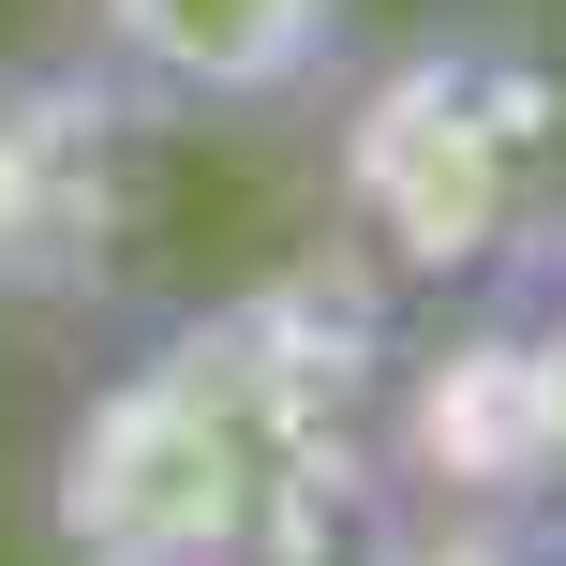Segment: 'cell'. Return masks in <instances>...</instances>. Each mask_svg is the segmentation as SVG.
<instances>
[{
    "label": "cell",
    "mask_w": 566,
    "mask_h": 566,
    "mask_svg": "<svg viewBox=\"0 0 566 566\" xmlns=\"http://www.w3.org/2000/svg\"><path fill=\"white\" fill-rule=\"evenodd\" d=\"M388 283L298 254L90 373L45 448L60 566H358L388 522Z\"/></svg>",
    "instance_id": "1"
},
{
    "label": "cell",
    "mask_w": 566,
    "mask_h": 566,
    "mask_svg": "<svg viewBox=\"0 0 566 566\" xmlns=\"http://www.w3.org/2000/svg\"><path fill=\"white\" fill-rule=\"evenodd\" d=\"M566 149V60L507 15L418 30L373 60L358 119H343V254L373 283H492L522 254V224L552 209Z\"/></svg>",
    "instance_id": "2"
},
{
    "label": "cell",
    "mask_w": 566,
    "mask_h": 566,
    "mask_svg": "<svg viewBox=\"0 0 566 566\" xmlns=\"http://www.w3.org/2000/svg\"><path fill=\"white\" fill-rule=\"evenodd\" d=\"M149 239V105L105 60H0V313H105Z\"/></svg>",
    "instance_id": "3"
},
{
    "label": "cell",
    "mask_w": 566,
    "mask_h": 566,
    "mask_svg": "<svg viewBox=\"0 0 566 566\" xmlns=\"http://www.w3.org/2000/svg\"><path fill=\"white\" fill-rule=\"evenodd\" d=\"M343 30H358V0H90V60H105L149 119L298 105L343 60Z\"/></svg>",
    "instance_id": "4"
},
{
    "label": "cell",
    "mask_w": 566,
    "mask_h": 566,
    "mask_svg": "<svg viewBox=\"0 0 566 566\" xmlns=\"http://www.w3.org/2000/svg\"><path fill=\"white\" fill-rule=\"evenodd\" d=\"M478 328L507 358V418H522V507H566V209L522 224V254L478 283Z\"/></svg>",
    "instance_id": "5"
},
{
    "label": "cell",
    "mask_w": 566,
    "mask_h": 566,
    "mask_svg": "<svg viewBox=\"0 0 566 566\" xmlns=\"http://www.w3.org/2000/svg\"><path fill=\"white\" fill-rule=\"evenodd\" d=\"M358 566H566V507H388Z\"/></svg>",
    "instance_id": "6"
}]
</instances>
